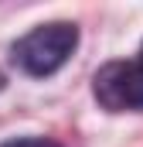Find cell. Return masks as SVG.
<instances>
[{
	"instance_id": "cell-1",
	"label": "cell",
	"mask_w": 143,
	"mask_h": 147,
	"mask_svg": "<svg viewBox=\"0 0 143 147\" xmlns=\"http://www.w3.org/2000/svg\"><path fill=\"white\" fill-rule=\"evenodd\" d=\"M75 48H78V28L72 21H51V24H37L34 31H27L14 45L10 55L21 72L44 79V75L58 72L72 58Z\"/></svg>"
},
{
	"instance_id": "cell-2",
	"label": "cell",
	"mask_w": 143,
	"mask_h": 147,
	"mask_svg": "<svg viewBox=\"0 0 143 147\" xmlns=\"http://www.w3.org/2000/svg\"><path fill=\"white\" fill-rule=\"evenodd\" d=\"M92 92L109 113L143 110V62H109L92 79Z\"/></svg>"
},
{
	"instance_id": "cell-3",
	"label": "cell",
	"mask_w": 143,
	"mask_h": 147,
	"mask_svg": "<svg viewBox=\"0 0 143 147\" xmlns=\"http://www.w3.org/2000/svg\"><path fill=\"white\" fill-rule=\"evenodd\" d=\"M0 147H61L58 140H48V137H17V140H7Z\"/></svg>"
},
{
	"instance_id": "cell-4",
	"label": "cell",
	"mask_w": 143,
	"mask_h": 147,
	"mask_svg": "<svg viewBox=\"0 0 143 147\" xmlns=\"http://www.w3.org/2000/svg\"><path fill=\"white\" fill-rule=\"evenodd\" d=\"M0 89H3V72H0Z\"/></svg>"
},
{
	"instance_id": "cell-5",
	"label": "cell",
	"mask_w": 143,
	"mask_h": 147,
	"mask_svg": "<svg viewBox=\"0 0 143 147\" xmlns=\"http://www.w3.org/2000/svg\"><path fill=\"white\" fill-rule=\"evenodd\" d=\"M140 62H143V48H140Z\"/></svg>"
}]
</instances>
